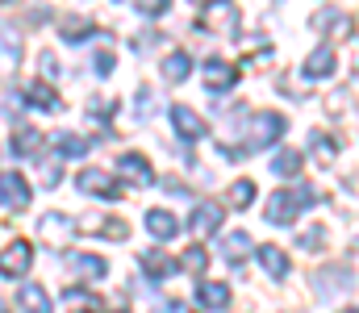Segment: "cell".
<instances>
[{
    "mask_svg": "<svg viewBox=\"0 0 359 313\" xmlns=\"http://www.w3.org/2000/svg\"><path fill=\"white\" fill-rule=\"evenodd\" d=\"M147 230H151L155 238H176L180 221L168 213V209H147Z\"/></svg>",
    "mask_w": 359,
    "mask_h": 313,
    "instance_id": "obj_17",
    "label": "cell"
},
{
    "mask_svg": "<svg viewBox=\"0 0 359 313\" xmlns=\"http://www.w3.org/2000/svg\"><path fill=\"white\" fill-rule=\"evenodd\" d=\"M309 80H326V76H334L339 71V59H334V50H326V46H318L309 59H305V67H301Z\"/></svg>",
    "mask_w": 359,
    "mask_h": 313,
    "instance_id": "obj_12",
    "label": "cell"
},
{
    "mask_svg": "<svg viewBox=\"0 0 359 313\" xmlns=\"http://www.w3.org/2000/svg\"><path fill=\"white\" fill-rule=\"evenodd\" d=\"M92 67H96V76H113V50H96Z\"/></svg>",
    "mask_w": 359,
    "mask_h": 313,
    "instance_id": "obj_33",
    "label": "cell"
},
{
    "mask_svg": "<svg viewBox=\"0 0 359 313\" xmlns=\"http://www.w3.org/2000/svg\"><path fill=\"white\" fill-rule=\"evenodd\" d=\"M0 309H4V297H0Z\"/></svg>",
    "mask_w": 359,
    "mask_h": 313,
    "instance_id": "obj_38",
    "label": "cell"
},
{
    "mask_svg": "<svg viewBox=\"0 0 359 313\" xmlns=\"http://www.w3.org/2000/svg\"><path fill=\"white\" fill-rule=\"evenodd\" d=\"M21 97L34 104V109H46V113H55V109H59L55 88H46V84H25V88H21Z\"/></svg>",
    "mask_w": 359,
    "mask_h": 313,
    "instance_id": "obj_23",
    "label": "cell"
},
{
    "mask_svg": "<svg viewBox=\"0 0 359 313\" xmlns=\"http://www.w3.org/2000/svg\"><path fill=\"white\" fill-rule=\"evenodd\" d=\"M176 267H180V259H172L168 251H147V255H142V272H147V276H155V280L172 276Z\"/></svg>",
    "mask_w": 359,
    "mask_h": 313,
    "instance_id": "obj_16",
    "label": "cell"
},
{
    "mask_svg": "<svg viewBox=\"0 0 359 313\" xmlns=\"http://www.w3.org/2000/svg\"><path fill=\"white\" fill-rule=\"evenodd\" d=\"M313 25H318V34H326V38H351V17L347 13H339V8H326V13H318L313 17Z\"/></svg>",
    "mask_w": 359,
    "mask_h": 313,
    "instance_id": "obj_11",
    "label": "cell"
},
{
    "mask_svg": "<svg viewBox=\"0 0 359 313\" xmlns=\"http://www.w3.org/2000/svg\"><path fill=\"white\" fill-rule=\"evenodd\" d=\"M163 313H192V309H188V305H176V301H172V305H168Z\"/></svg>",
    "mask_w": 359,
    "mask_h": 313,
    "instance_id": "obj_37",
    "label": "cell"
},
{
    "mask_svg": "<svg viewBox=\"0 0 359 313\" xmlns=\"http://www.w3.org/2000/svg\"><path fill=\"white\" fill-rule=\"evenodd\" d=\"M42 151V134L34 130V125H13V155H21V159H34Z\"/></svg>",
    "mask_w": 359,
    "mask_h": 313,
    "instance_id": "obj_13",
    "label": "cell"
},
{
    "mask_svg": "<svg viewBox=\"0 0 359 313\" xmlns=\"http://www.w3.org/2000/svg\"><path fill=\"white\" fill-rule=\"evenodd\" d=\"M188 76H192V59H188L184 50H176V55L163 59V80H168V84H184Z\"/></svg>",
    "mask_w": 359,
    "mask_h": 313,
    "instance_id": "obj_22",
    "label": "cell"
},
{
    "mask_svg": "<svg viewBox=\"0 0 359 313\" xmlns=\"http://www.w3.org/2000/svg\"><path fill=\"white\" fill-rule=\"evenodd\" d=\"M38 230H42V238H46V242H55V246H63V242L72 238V230H76V225H72V221H67L63 213H46V217L38 221Z\"/></svg>",
    "mask_w": 359,
    "mask_h": 313,
    "instance_id": "obj_14",
    "label": "cell"
},
{
    "mask_svg": "<svg viewBox=\"0 0 359 313\" xmlns=\"http://www.w3.org/2000/svg\"><path fill=\"white\" fill-rule=\"evenodd\" d=\"M113 109H117V104H113V101H100V97H96V101H88L92 117H113Z\"/></svg>",
    "mask_w": 359,
    "mask_h": 313,
    "instance_id": "obj_35",
    "label": "cell"
},
{
    "mask_svg": "<svg viewBox=\"0 0 359 313\" xmlns=\"http://www.w3.org/2000/svg\"><path fill=\"white\" fill-rule=\"evenodd\" d=\"M251 246H255L251 234H247V230H234V234L222 238V259H226V263H243V255H251Z\"/></svg>",
    "mask_w": 359,
    "mask_h": 313,
    "instance_id": "obj_15",
    "label": "cell"
},
{
    "mask_svg": "<svg viewBox=\"0 0 359 313\" xmlns=\"http://www.w3.org/2000/svg\"><path fill=\"white\" fill-rule=\"evenodd\" d=\"M55 151H63L67 159H76V155L88 151V138H80V134H55Z\"/></svg>",
    "mask_w": 359,
    "mask_h": 313,
    "instance_id": "obj_30",
    "label": "cell"
},
{
    "mask_svg": "<svg viewBox=\"0 0 359 313\" xmlns=\"http://www.w3.org/2000/svg\"><path fill=\"white\" fill-rule=\"evenodd\" d=\"M21 63V38L13 25H0V76H13Z\"/></svg>",
    "mask_w": 359,
    "mask_h": 313,
    "instance_id": "obj_10",
    "label": "cell"
},
{
    "mask_svg": "<svg viewBox=\"0 0 359 313\" xmlns=\"http://www.w3.org/2000/svg\"><path fill=\"white\" fill-rule=\"evenodd\" d=\"M205 263H209V251H205V246H188V251L180 255V267H184L188 276H201Z\"/></svg>",
    "mask_w": 359,
    "mask_h": 313,
    "instance_id": "obj_28",
    "label": "cell"
},
{
    "mask_svg": "<svg viewBox=\"0 0 359 313\" xmlns=\"http://www.w3.org/2000/svg\"><path fill=\"white\" fill-rule=\"evenodd\" d=\"M59 34H63L67 42H84V38H92V34H96V25H92L88 17H67V21L59 25Z\"/></svg>",
    "mask_w": 359,
    "mask_h": 313,
    "instance_id": "obj_25",
    "label": "cell"
},
{
    "mask_svg": "<svg viewBox=\"0 0 359 313\" xmlns=\"http://www.w3.org/2000/svg\"><path fill=\"white\" fill-rule=\"evenodd\" d=\"M259 267L268 272L271 280H284L288 276V255L280 246H259Z\"/></svg>",
    "mask_w": 359,
    "mask_h": 313,
    "instance_id": "obj_20",
    "label": "cell"
},
{
    "mask_svg": "<svg viewBox=\"0 0 359 313\" xmlns=\"http://www.w3.org/2000/svg\"><path fill=\"white\" fill-rule=\"evenodd\" d=\"M192 4H205V0H192Z\"/></svg>",
    "mask_w": 359,
    "mask_h": 313,
    "instance_id": "obj_39",
    "label": "cell"
},
{
    "mask_svg": "<svg viewBox=\"0 0 359 313\" xmlns=\"http://www.w3.org/2000/svg\"><path fill=\"white\" fill-rule=\"evenodd\" d=\"M313 201H318L313 188H301V184H297V188H280L268 201V221L271 225H292V217L305 205H313Z\"/></svg>",
    "mask_w": 359,
    "mask_h": 313,
    "instance_id": "obj_1",
    "label": "cell"
},
{
    "mask_svg": "<svg viewBox=\"0 0 359 313\" xmlns=\"http://www.w3.org/2000/svg\"><path fill=\"white\" fill-rule=\"evenodd\" d=\"M17 305L25 313H50V297H46V288L25 284V288H17Z\"/></svg>",
    "mask_w": 359,
    "mask_h": 313,
    "instance_id": "obj_19",
    "label": "cell"
},
{
    "mask_svg": "<svg viewBox=\"0 0 359 313\" xmlns=\"http://www.w3.org/2000/svg\"><path fill=\"white\" fill-rule=\"evenodd\" d=\"M217 225H222V209L217 205L205 201V205L192 209V230H196V234H217Z\"/></svg>",
    "mask_w": 359,
    "mask_h": 313,
    "instance_id": "obj_21",
    "label": "cell"
},
{
    "mask_svg": "<svg viewBox=\"0 0 359 313\" xmlns=\"http://www.w3.org/2000/svg\"><path fill=\"white\" fill-rule=\"evenodd\" d=\"M76 230L80 234H100V238H130V225H121V221H113V217H100V213H88V217H80L76 221Z\"/></svg>",
    "mask_w": 359,
    "mask_h": 313,
    "instance_id": "obj_6",
    "label": "cell"
},
{
    "mask_svg": "<svg viewBox=\"0 0 359 313\" xmlns=\"http://www.w3.org/2000/svg\"><path fill=\"white\" fill-rule=\"evenodd\" d=\"M226 205H234V209L255 205V184H251V180H234V184L226 188Z\"/></svg>",
    "mask_w": 359,
    "mask_h": 313,
    "instance_id": "obj_24",
    "label": "cell"
},
{
    "mask_svg": "<svg viewBox=\"0 0 359 313\" xmlns=\"http://www.w3.org/2000/svg\"><path fill=\"white\" fill-rule=\"evenodd\" d=\"M67 309L72 313H100V297H92V293H76V288H67Z\"/></svg>",
    "mask_w": 359,
    "mask_h": 313,
    "instance_id": "obj_27",
    "label": "cell"
},
{
    "mask_svg": "<svg viewBox=\"0 0 359 313\" xmlns=\"http://www.w3.org/2000/svg\"><path fill=\"white\" fill-rule=\"evenodd\" d=\"M117 176H126L134 188H151L155 184V172H151V163L142 155H121L117 159Z\"/></svg>",
    "mask_w": 359,
    "mask_h": 313,
    "instance_id": "obj_7",
    "label": "cell"
},
{
    "mask_svg": "<svg viewBox=\"0 0 359 313\" xmlns=\"http://www.w3.org/2000/svg\"><path fill=\"white\" fill-rule=\"evenodd\" d=\"M172 125H176V134L184 138V142H201V138L209 134V130H205V121H201L188 104H176V109H172Z\"/></svg>",
    "mask_w": 359,
    "mask_h": 313,
    "instance_id": "obj_9",
    "label": "cell"
},
{
    "mask_svg": "<svg viewBox=\"0 0 359 313\" xmlns=\"http://www.w3.org/2000/svg\"><path fill=\"white\" fill-rule=\"evenodd\" d=\"M301 246H305V251L326 246V230H305V234H301Z\"/></svg>",
    "mask_w": 359,
    "mask_h": 313,
    "instance_id": "obj_34",
    "label": "cell"
},
{
    "mask_svg": "<svg viewBox=\"0 0 359 313\" xmlns=\"http://www.w3.org/2000/svg\"><path fill=\"white\" fill-rule=\"evenodd\" d=\"M76 188L80 193H92V197H100V201H117V180L109 176V172H100V167H84L80 176H76Z\"/></svg>",
    "mask_w": 359,
    "mask_h": 313,
    "instance_id": "obj_3",
    "label": "cell"
},
{
    "mask_svg": "<svg viewBox=\"0 0 359 313\" xmlns=\"http://www.w3.org/2000/svg\"><path fill=\"white\" fill-rule=\"evenodd\" d=\"M347 313H359V309H347Z\"/></svg>",
    "mask_w": 359,
    "mask_h": 313,
    "instance_id": "obj_40",
    "label": "cell"
},
{
    "mask_svg": "<svg viewBox=\"0 0 359 313\" xmlns=\"http://www.w3.org/2000/svg\"><path fill=\"white\" fill-rule=\"evenodd\" d=\"M0 205L13 209V213L29 209V184L17 172H0Z\"/></svg>",
    "mask_w": 359,
    "mask_h": 313,
    "instance_id": "obj_5",
    "label": "cell"
},
{
    "mask_svg": "<svg viewBox=\"0 0 359 313\" xmlns=\"http://www.w3.org/2000/svg\"><path fill=\"white\" fill-rule=\"evenodd\" d=\"M29 263H34V251H29L25 238H13L8 246H0V276L21 280V276L29 272Z\"/></svg>",
    "mask_w": 359,
    "mask_h": 313,
    "instance_id": "obj_2",
    "label": "cell"
},
{
    "mask_svg": "<svg viewBox=\"0 0 359 313\" xmlns=\"http://www.w3.org/2000/svg\"><path fill=\"white\" fill-rule=\"evenodd\" d=\"M134 4H138V13H147V17H163L172 0H134Z\"/></svg>",
    "mask_w": 359,
    "mask_h": 313,
    "instance_id": "obj_32",
    "label": "cell"
},
{
    "mask_svg": "<svg viewBox=\"0 0 359 313\" xmlns=\"http://www.w3.org/2000/svg\"><path fill=\"white\" fill-rule=\"evenodd\" d=\"M309 146H313V151H322V159H326V163L339 155V142H334L330 134H309Z\"/></svg>",
    "mask_w": 359,
    "mask_h": 313,
    "instance_id": "obj_31",
    "label": "cell"
},
{
    "mask_svg": "<svg viewBox=\"0 0 359 313\" xmlns=\"http://www.w3.org/2000/svg\"><path fill=\"white\" fill-rule=\"evenodd\" d=\"M196 301H201L205 309H230V288H226V284H217V280H213V284L205 280V284L196 288Z\"/></svg>",
    "mask_w": 359,
    "mask_h": 313,
    "instance_id": "obj_18",
    "label": "cell"
},
{
    "mask_svg": "<svg viewBox=\"0 0 359 313\" xmlns=\"http://www.w3.org/2000/svg\"><path fill=\"white\" fill-rule=\"evenodd\" d=\"M213 4H217V8L205 13V25L217 29V34H226V38H234V34H238V8H234L230 0H213Z\"/></svg>",
    "mask_w": 359,
    "mask_h": 313,
    "instance_id": "obj_8",
    "label": "cell"
},
{
    "mask_svg": "<svg viewBox=\"0 0 359 313\" xmlns=\"http://www.w3.org/2000/svg\"><path fill=\"white\" fill-rule=\"evenodd\" d=\"M205 84H209V97H226L238 84V67L226 63V59H209L205 63Z\"/></svg>",
    "mask_w": 359,
    "mask_h": 313,
    "instance_id": "obj_4",
    "label": "cell"
},
{
    "mask_svg": "<svg viewBox=\"0 0 359 313\" xmlns=\"http://www.w3.org/2000/svg\"><path fill=\"white\" fill-rule=\"evenodd\" d=\"M72 267H76L80 276H88V280H96V276H104V272H109V263H104V259H96V255H72Z\"/></svg>",
    "mask_w": 359,
    "mask_h": 313,
    "instance_id": "obj_29",
    "label": "cell"
},
{
    "mask_svg": "<svg viewBox=\"0 0 359 313\" xmlns=\"http://www.w3.org/2000/svg\"><path fill=\"white\" fill-rule=\"evenodd\" d=\"M301 167H305V155H301V151H280V155L271 159V172H276V176H297Z\"/></svg>",
    "mask_w": 359,
    "mask_h": 313,
    "instance_id": "obj_26",
    "label": "cell"
},
{
    "mask_svg": "<svg viewBox=\"0 0 359 313\" xmlns=\"http://www.w3.org/2000/svg\"><path fill=\"white\" fill-rule=\"evenodd\" d=\"M42 180L46 184H59V163H42Z\"/></svg>",
    "mask_w": 359,
    "mask_h": 313,
    "instance_id": "obj_36",
    "label": "cell"
}]
</instances>
